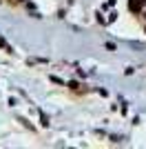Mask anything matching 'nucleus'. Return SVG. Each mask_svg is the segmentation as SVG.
<instances>
[{
    "label": "nucleus",
    "instance_id": "f257e3e1",
    "mask_svg": "<svg viewBox=\"0 0 146 149\" xmlns=\"http://www.w3.org/2000/svg\"><path fill=\"white\" fill-rule=\"evenodd\" d=\"M128 7H131V11H140V9H142L140 0H131V2H128Z\"/></svg>",
    "mask_w": 146,
    "mask_h": 149
},
{
    "label": "nucleus",
    "instance_id": "f03ea898",
    "mask_svg": "<svg viewBox=\"0 0 146 149\" xmlns=\"http://www.w3.org/2000/svg\"><path fill=\"white\" fill-rule=\"evenodd\" d=\"M140 5H142V7H146V0H140Z\"/></svg>",
    "mask_w": 146,
    "mask_h": 149
}]
</instances>
